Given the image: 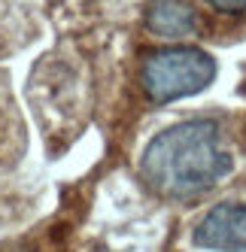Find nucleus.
Listing matches in <instances>:
<instances>
[{
  "mask_svg": "<svg viewBox=\"0 0 246 252\" xmlns=\"http://www.w3.org/2000/svg\"><path fill=\"white\" fill-rule=\"evenodd\" d=\"M201 3L216 15V19L246 22V0H201Z\"/></svg>",
  "mask_w": 246,
  "mask_h": 252,
  "instance_id": "obj_5",
  "label": "nucleus"
},
{
  "mask_svg": "<svg viewBox=\"0 0 246 252\" xmlns=\"http://www.w3.org/2000/svg\"><path fill=\"white\" fill-rule=\"evenodd\" d=\"M140 167L161 194L195 197L231 173L234 158L213 119H185L149 140Z\"/></svg>",
  "mask_w": 246,
  "mask_h": 252,
  "instance_id": "obj_1",
  "label": "nucleus"
},
{
  "mask_svg": "<svg viewBox=\"0 0 246 252\" xmlns=\"http://www.w3.org/2000/svg\"><path fill=\"white\" fill-rule=\"evenodd\" d=\"M143 19L161 40H185L201 31V12L191 0H149Z\"/></svg>",
  "mask_w": 246,
  "mask_h": 252,
  "instance_id": "obj_4",
  "label": "nucleus"
},
{
  "mask_svg": "<svg viewBox=\"0 0 246 252\" xmlns=\"http://www.w3.org/2000/svg\"><path fill=\"white\" fill-rule=\"evenodd\" d=\"M216 79V61L198 46H158L140 61V88L155 103L198 94Z\"/></svg>",
  "mask_w": 246,
  "mask_h": 252,
  "instance_id": "obj_2",
  "label": "nucleus"
},
{
  "mask_svg": "<svg viewBox=\"0 0 246 252\" xmlns=\"http://www.w3.org/2000/svg\"><path fill=\"white\" fill-rule=\"evenodd\" d=\"M195 243L216 252H246V201L213 207L198 222Z\"/></svg>",
  "mask_w": 246,
  "mask_h": 252,
  "instance_id": "obj_3",
  "label": "nucleus"
}]
</instances>
